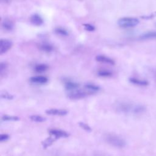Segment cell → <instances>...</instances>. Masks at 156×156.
Listing matches in <instances>:
<instances>
[{
	"label": "cell",
	"mask_w": 156,
	"mask_h": 156,
	"mask_svg": "<svg viewBox=\"0 0 156 156\" xmlns=\"http://www.w3.org/2000/svg\"><path fill=\"white\" fill-rule=\"evenodd\" d=\"M56 140L57 139L55 138L53 136H49V137L47 138L46 139H45L44 141H43L41 142V144L43 146V147L44 149H46L47 147L51 146Z\"/></svg>",
	"instance_id": "15"
},
{
	"label": "cell",
	"mask_w": 156,
	"mask_h": 156,
	"mask_svg": "<svg viewBox=\"0 0 156 156\" xmlns=\"http://www.w3.org/2000/svg\"><path fill=\"white\" fill-rule=\"evenodd\" d=\"M20 118L17 116H12V115H4L2 116V120L3 121H18Z\"/></svg>",
	"instance_id": "21"
},
{
	"label": "cell",
	"mask_w": 156,
	"mask_h": 156,
	"mask_svg": "<svg viewBox=\"0 0 156 156\" xmlns=\"http://www.w3.org/2000/svg\"><path fill=\"white\" fill-rule=\"evenodd\" d=\"M30 23L36 26H40L43 24V19L38 13H34L30 18Z\"/></svg>",
	"instance_id": "8"
},
{
	"label": "cell",
	"mask_w": 156,
	"mask_h": 156,
	"mask_svg": "<svg viewBox=\"0 0 156 156\" xmlns=\"http://www.w3.org/2000/svg\"><path fill=\"white\" fill-rule=\"evenodd\" d=\"M92 94V92L88 93L87 91L81 90H73L70 91V92L68 94V97L71 99H79L82 98H84L87 96L88 94Z\"/></svg>",
	"instance_id": "4"
},
{
	"label": "cell",
	"mask_w": 156,
	"mask_h": 156,
	"mask_svg": "<svg viewBox=\"0 0 156 156\" xmlns=\"http://www.w3.org/2000/svg\"><path fill=\"white\" fill-rule=\"evenodd\" d=\"M47 115H57V116H65L68 114V111L65 109H57V108H51L48 109L45 111Z\"/></svg>",
	"instance_id": "7"
},
{
	"label": "cell",
	"mask_w": 156,
	"mask_h": 156,
	"mask_svg": "<svg viewBox=\"0 0 156 156\" xmlns=\"http://www.w3.org/2000/svg\"><path fill=\"white\" fill-rule=\"evenodd\" d=\"M129 80L132 84L136 85L138 86L146 87L149 85V82L147 80H143V79H137L135 77H130V78H129Z\"/></svg>",
	"instance_id": "11"
},
{
	"label": "cell",
	"mask_w": 156,
	"mask_h": 156,
	"mask_svg": "<svg viewBox=\"0 0 156 156\" xmlns=\"http://www.w3.org/2000/svg\"><path fill=\"white\" fill-rule=\"evenodd\" d=\"M10 138V136L8 134L6 133H2L0 135V141L1 142H4L7 141Z\"/></svg>",
	"instance_id": "27"
},
{
	"label": "cell",
	"mask_w": 156,
	"mask_h": 156,
	"mask_svg": "<svg viewBox=\"0 0 156 156\" xmlns=\"http://www.w3.org/2000/svg\"><path fill=\"white\" fill-rule=\"evenodd\" d=\"M7 67H8V64L6 62H2L1 63V65H0V73H1V77H2L3 74H4L6 72Z\"/></svg>",
	"instance_id": "23"
},
{
	"label": "cell",
	"mask_w": 156,
	"mask_h": 156,
	"mask_svg": "<svg viewBox=\"0 0 156 156\" xmlns=\"http://www.w3.org/2000/svg\"><path fill=\"white\" fill-rule=\"evenodd\" d=\"M48 69V66L46 64H38L36 65L34 67V69L37 73H41L46 71Z\"/></svg>",
	"instance_id": "17"
},
{
	"label": "cell",
	"mask_w": 156,
	"mask_h": 156,
	"mask_svg": "<svg viewBox=\"0 0 156 156\" xmlns=\"http://www.w3.org/2000/svg\"><path fill=\"white\" fill-rule=\"evenodd\" d=\"M96 60L99 62L109 64V65H113L115 63V61L113 59L110 58V57H106L105 55H97L96 57Z\"/></svg>",
	"instance_id": "10"
},
{
	"label": "cell",
	"mask_w": 156,
	"mask_h": 156,
	"mask_svg": "<svg viewBox=\"0 0 156 156\" xmlns=\"http://www.w3.org/2000/svg\"><path fill=\"white\" fill-rule=\"evenodd\" d=\"M85 88L90 90V91L92 92H95V91H98L100 90V87L98 85H96L93 83H87L84 85Z\"/></svg>",
	"instance_id": "19"
},
{
	"label": "cell",
	"mask_w": 156,
	"mask_h": 156,
	"mask_svg": "<svg viewBox=\"0 0 156 156\" xmlns=\"http://www.w3.org/2000/svg\"><path fill=\"white\" fill-rule=\"evenodd\" d=\"M140 40H149L156 38V31H149L141 34L139 37Z\"/></svg>",
	"instance_id": "13"
},
{
	"label": "cell",
	"mask_w": 156,
	"mask_h": 156,
	"mask_svg": "<svg viewBox=\"0 0 156 156\" xmlns=\"http://www.w3.org/2000/svg\"><path fill=\"white\" fill-rule=\"evenodd\" d=\"M79 126H80L82 129H83L84 130H85V131H87V132H90L91 131V128L87 124H86V123H85V122H79Z\"/></svg>",
	"instance_id": "24"
},
{
	"label": "cell",
	"mask_w": 156,
	"mask_h": 156,
	"mask_svg": "<svg viewBox=\"0 0 156 156\" xmlns=\"http://www.w3.org/2000/svg\"><path fill=\"white\" fill-rule=\"evenodd\" d=\"M1 97L3 99H12L13 98V96L7 93V92H4V93H2L1 94Z\"/></svg>",
	"instance_id": "26"
},
{
	"label": "cell",
	"mask_w": 156,
	"mask_h": 156,
	"mask_svg": "<svg viewBox=\"0 0 156 156\" xmlns=\"http://www.w3.org/2000/svg\"><path fill=\"white\" fill-rule=\"evenodd\" d=\"M39 48L42 51L45 52H48V53L51 52H52L54 50V47L51 44H50L49 43H43V44H41L39 46Z\"/></svg>",
	"instance_id": "16"
},
{
	"label": "cell",
	"mask_w": 156,
	"mask_h": 156,
	"mask_svg": "<svg viewBox=\"0 0 156 156\" xmlns=\"http://www.w3.org/2000/svg\"><path fill=\"white\" fill-rule=\"evenodd\" d=\"M2 28L7 31L12 30L14 27V24L13 21L8 18H5L2 22Z\"/></svg>",
	"instance_id": "12"
},
{
	"label": "cell",
	"mask_w": 156,
	"mask_h": 156,
	"mask_svg": "<svg viewBox=\"0 0 156 156\" xmlns=\"http://www.w3.org/2000/svg\"><path fill=\"white\" fill-rule=\"evenodd\" d=\"M117 111L124 113L141 115L146 110L145 106L141 104H134L127 102H121L116 106Z\"/></svg>",
	"instance_id": "1"
},
{
	"label": "cell",
	"mask_w": 156,
	"mask_h": 156,
	"mask_svg": "<svg viewBox=\"0 0 156 156\" xmlns=\"http://www.w3.org/2000/svg\"><path fill=\"white\" fill-rule=\"evenodd\" d=\"M140 23L138 18L134 17H124L118 20V24L122 28H130L137 26Z\"/></svg>",
	"instance_id": "3"
},
{
	"label": "cell",
	"mask_w": 156,
	"mask_h": 156,
	"mask_svg": "<svg viewBox=\"0 0 156 156\" xmlns=\"http://www.w3.org/2000/svg\"><path fill=\"white\" fill-rule=\"evenodd\" d=\"M83 26L84 29L87 31L92 32V31H94L95 30V27L93 25H92L91 24H89V23L83 24Z\"/></svg>",
	"instance_id": "25"
},
{
	"label": "cell",
	"mask_w": 156,
	"mask_h": 156,
	"mask_svg": "<svg viewBox=\"0 0 156 156\" xmlns=\"http://www.w3.org/2000/svg\"><path fill=\"white\" fill-rule=\"evenodd\" d=\"M65 88L66 90H69V91H71L75 89H77L79 87V84L74 82H72V81H67L65 82Z\"/></svg>",
	"instance_id": "14"
},
{
	"label": "cell",
	"mask_w": 156,
	"mask_h": 156,
	"mask_svg": "<svg viewBox=\"0 0 156 156\" xmlns=\"http://www.w3.org/2000/svg\"><path fill=\"white\" fill-rule=\"evenodd\" d=\"M104 139L107 143L118 148H122L126 145V142L122 138L114 133L106 134Z\"/></svg>",
	"instance_id": "2"
},
{
	"label": "cell",
	"mask_w": 156,
	"mask_h": 156,
	"mask_svg": "<svg viewBox=\"0 0 156 156\" xmlns=\"http://www.w3.org/2000/svg\"><path fill=\"white\" fill-rule=\"evenodd\" d=\"M12 42L8 39H1L0 41V54H3L10 50L12 46Z\"/></svg>",
	"instance_id": "6"
},
{
	"label": "cell",
	"mask_w": 156,
	"mask_h": 156,
	"mask_svg": "<svg viewBox=\"0 0 156 156\" xmlns=\"http://www.w3.org/2000/svg\"><path fill=\"white\" fill-rule=\"evenodd\" d=\"M29 118L31 121L37 122H43L46 120V119L44 117H43L41 115H31L29 116Z\"/></svg>",
	"instance_id": "18"
},
{
	"label": "cell",
	"mask_w": 156,
	"mask_h": 156,
	"mask_svg": "<svg viewBox=\"0 0 156 156\" xmlns=\"http://www.w3.org/2000/svg\"><path fill=\"white\" fill-rule=\"evenodd\" d=\"M98 75L100 77H108L112 76V73L107 70H100L98 72Z\"/></svg>",
	"instance_id": "22"
},
{
	"label": "cell",
	"mask_w": 156,
	"mask_h": 156,
	"mask_svg": "<svg viewBox=\"0 0 156 156\" xmlns=\"http://www.w3.org/2000/svg\"><path fill=\"white\" fill-rule=\"evenodd\" d=\"M48 132L51 136H53L57 140L58 138H67L69 136V133H68L67 132H66L65 130H60V129H52L49 130Z\"/></svg>",
	"instance_id": "5"
},
{
	"label": "cell",
	"mask_w": 156,
	"mask_h": 156,
	"mask_svg": "<svg viewBox=\"0 0 156 156\" xmlns=\"http://www.w3.org/2000/svg\"><path fill=\"white\" fill-rule=\"evenodd\" d=\"M54 32L59 35L61 36H67L68 35V32L67 31L66 29H65V28L61 27H56L54 29Z\"/></svg>",
	"instance_id": "20"
},
{
	"label": "cell",
	"mask_w": 156,
	"mask_h": 156,
	"mask_svg": "<svg viewBox=\"0 0 156 156\" xmlns=\"http://www.w3.org/2000/svg\"><path fill=\"white\" fill-rule=\"evenodd\" d=\"M30 82L37 84H44L48 82V79L46 77L43 76H36L31 77L29 79Z\"/></svg>",
	"instance_id": "9"
}]
</instances>
